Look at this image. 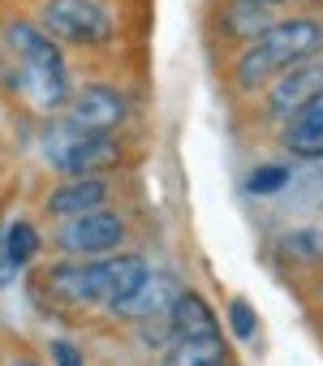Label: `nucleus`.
<instances>
[{
  "instance_id": "19",
  "label": "nucleus",
  "mask_w": 323,
  "mask_h": 366,
  "mask_svg": "<svg viewBox=\"0 0 323 366\" xmlns=\"http://www.w3.org/2000/svg\"><path fill=\"white\" fill-rule=\"evenodd\" d=\"M284 125H297V129H314V134H323V91H319V95H314L297 117H289Z\"/></svg>"
},
{
  "instance_id": "17",
  "label": "nucleus",
  "mask_w": 323,
  "mask_h": 366,
  "mask_svg": "<svg viewBox=\"0 0 323 366\" xmlns=\"http://www.w3.org/2000/svg\"><path fill=\"white\" fill-rule=\"evenodd\" d=\"M289 181V168H280V164H267V168H259L254 177H250V190L254 194H272V190H280Z\"/></svg>"
},
{
  "instance_id": "13",
  "label": "nucleus",
  "mask_w": 323,
  "mask_h": 366,
  "mask_svg": "<svg viewBox=\"0 0 323 366\" xmlns=\"http://www.w3.org/2000/svg\"><path fill=\"white\" fill-rule=\"evenodd\" d=\"M177 293H182V285H177L173 276H155V272H151L146 285L121 306V315H125V319H138V323H142V319H164V315L173 310Z\"/></svg>"
},
{
  "instance_id": "21",
  "label": "nucleus",
  "mask_w": 323,
  "mask_h": 366,
  "mask_svg": "<svg viewBox=\"0 0 323 366\" xmlns=\"http://www.w3.org/2000/svg\"><path fill=\"white\" fill-rule=\"evenodd\" d=\"M254 5H263V9H272V14H280V9L297 5V0H254Z\"/></svg>"
},
{
  "instance_id": "1",
  "label": "nucleus",
  "mask_w": 323,
  "mask_h": 366,
  "mask_svg": "<svg viewBox=\"0 0 323 366\" xmlns=\"http://www.w3.org/2000/svg\"><path fill=\"white\" fill-rule=\"evenodd\" d=\"M323 52V18L319 14H280L254 44L237 48L233 56V86L259 91L276 74H284L297 61H314Z\"/></svg>"
},
{
  "instance_id": "16",
  "label": "nucleus",
  "mask_w": 323,
  "mask_h": 366,
  "mask_svg": "<svg viewBox=\"0 0 323 366\" xmlns=\"http://www.w3.org/2000/svg\"><path fill=\"white\" fill-rule=\"evenodd\" d=\"M35 250H39V233H35V224L18 220V224L5 233V254H9V263H14V267H22V263H31V259H35Z\"/></svg>"
},
{
  "instance_id": "4",
  "label": "nucleus",
  "mask_w": 323,
  "mask_h": 366,
  "mask_svg": "<svg viewBox=\"0 0 323 366\" xmlns=\"http://www.w3.org/2000/svg\"><path fill=\"white\" fill-rule=\"evenodd\" d=\"M44 159L65 177H86L116 159V142L108 134H91V129L74 125L69 117H56L44 129Z\"/></svg>"
},
{
  "instance_id": "2",
  "label": "nucleus",
  "mask_w": 323,
  "mask_h": 366,
  "mask_svg": "<svg viewBox=\"0 0 323 366\" xmlns=\"http://www.w3.org/2000/svg\"><path fill=\"white\" fill-rule=\"evenodd\" d=\"M5 52L14 56V86L44 112H56L69 104V74H65V56L61 44L48 39V31L39 22L14 18L5 26Z\"/></svg>"
},
{
  "instance_id": "10",
  "label": "nucleus",
  "mask_w": 323,
  "mask_h": 366,
  "mask_svg": "<svg viewBox=\"0 0 323 366\" xmlns=\"http://www.w3.org/2000/svg\"><path fill=\"white\" fill-rule=\"evenodd\" d=\"M44 289L61 306H95V259H61L44 272Z\"/></svg>"
},
{
  "instance_id": "8",
  "label": "nucleus",
  "mask_w": 323,
  "mask_h": 366,
  "mask_svg": "<svg viewBox=\"0 0 323 366\" xmlns=\"http://www.w3.org/2000/svg\"><path fill=\"white\" fill-rule=\"evenodd\" d=\"M65 117L74 125L91 129V134H116L125 125V117H129V99L108 82H86V86H78L69 95Z\"/></svg>"
},
{
  "instance_id": "3",
  "label": "nucleus",
  "mask_w": 323,
  "mask_h": 366,
  "mask_svg": "<svg viewBox=\"0 0 323 366\" xmlns=\"http://www.w3.org/2000/svg\"><path fill=\"white\" fill-rule=\"evenodd\" d=\"M35 22L61 48H82V52L112 48L121 35V22L108 9V0H39Z\"/></svg>"
},
{
  "instance_id": "18",
  "label": "nucleus",
  "mask_w": 323,
  "mask_h": 366,
  "mask_svg": "<svg viewBox=\"0 0 323 366\" xmlns=\"http://www.w3.org/2000/svg\"><path fill=\"white\" fill-rule=\"evenodd\" d=\"M229 323H233V332H237L242 340H250V336H254V327H259V323H254L250 302H242V297H233V302H229Z\"/></svg>"
},
{
  "instance_id": "23",
  "label": "nucleus",
  "mask_w": 323,
  "mask_h": 366,
  "mask_svg": "<svg viewBox=\"0 0 323 366\" xmlns=\"http://www.w3.org/2000/svg\"><path fill=\"white\" fill-rule=\"evenodd\" d=\"M220 366H233V362H220Z\"/></svg>"
},
{
  "instance_id": "6",
  "label": "nucleus",
  "mask_w": 323,
  "mask_h": 366,
  "mask_svg": "<svg viewBox=\"0 0 323 366\" xmlns=\"http://www.w3.org/2000/svg\"><path fill=\"white\" fill-rule=\"evenodd\" d=\"M146 276H151V263L134 250H116V254L95 259V306L108 315H121V306L146 285Z\"/></svg>"
},
{
  "instance_id": "7",
  "label": "nucleus",
  "mask_w": 323,
  "mask_h": 366,
  "mask_svg": "<svg viewBox=\"0 0 323 366\" xmlns=\"http://www.w3.org/2000/svg\"><path fill=\"white\" fill-rule=\"evenodd\" d=\"M323 91V61H297L289 65L284 74H276L267 86H263V112L276 117V121H289L297 117L314 95Z\"/></svg>"
},
{
  "instance_id": "5",
  "label": "nucleus",
  "mask_w": 323,
  "mask_h": 366,
  "mask_svg": "<svg viewBox=\"0 0 323 366\" xmlns=\"http://www.w3.org/2000/svg\"><path fill=\"white\" fill-rule=\"evenodd\" d=\"M125 237H129L125 216L112 212V207H95V212L56 220L52 246H56L65 259H104V254H116Z\"/></svg>"
},
{
  "instance_id": "20",
  "label": "nucleus",
  "mask_w": 323,
  "mask_h": 366,
  "mask_svg": "<svg viewBox=\"0 0 323 366\" xmlns=\"http://www.w3.org/2000/svg\"><path fill=\"white\" fill-rule=\"evenodd\" d=\"M52 362H56V366H86L82 353H78L69 340H52Z\"/></svg>"
},
{
  "instance_id": "14",
  "label": "nucleus",
  "mask_w": 323,
  "mask_h": 366,
  "mask_svg": "<svg viewBox=\"0 0 323 366\" xmlns=\"http://www.w3.org/2000/svg\"><path fill=\"white\" fill-rule=\"evenodd\" d=\"M220 362H229L224 332L220 336H186V340H173L169 345V357H164V366H220Z\"/></svg>"
},
{
  "instance_id": "9",
  "label": "nucleus",
  "mask_w": 323,
  "mask_h": 366,
  "mask_svg": "<svg viewBox=\"0 0 323 366\" xmlns=\"http://www.w3.org/2000/svg\"><path fill=\"white\" fill-rule=\"evenodd\" d=\"M276 18H280V14L254 5V0H220V5H216V35H220L224 44H233V48H246V44H254Z\"/></svg>"
},
{
  "instance_id": "11",
  "label": "nucleus",
  "mask_w": 323,
  "mask_h": 366,
  "mask_svg": "<svg viewBox=\"0 0 323 366\" xmlns=\"http://www.w3.org/2000/svg\"><path fill=\"white\" fill-rule=\"evenodd\" d=\"M48 216L65 220V216H82V212H95V207H108V181L86 172V177H65L56 190H48L44 199Z\"/></svg>"
},
{
  "instance_id": "15",
  "label": "nucleus",
  "mask_w": 323,
  "mask_h": 366,
  "mask_svg": "<svg viewBox=\"0 0 323 366\" xmlns=\"http://www.w3.org/2000/svg\"><path fill=\"white\" fill-rule=\"evenodd\" d=\"M280 142H284L289 155L310 159V164H323V134H314V129H297V125H284V129H280Z\"/></svg>"
},
{
  "instance_id": "22",
  "label": "nucleus",
  "mask_w": 323,
  "mask_h": 366,
  "mask_svg": "<svg viewBox=\"0 0 323 366\" xmlns=\"http://www.w3.org/2000/svg\"><path fill=\"white\" fill-rule=\"evenodd\" d=\"M5 366H48V362H39V357H14V362H5Z\"/></svg>"
},
{
  "instance_id": "12",
  "label": "nucleus",
  "mask_w": 323,
  "mask_h": 366,
  "mask_svg": "<svg viewBox=\"0 0 323 366\" xmlns=\"http://www.w3.org/2000/svg\"><path fill=\"white\" fill-rule=\"evenodd\" d=\"M169 327H173V340H186V336H220V319L216 310L194 293V289H182L173 310H169Z\"/></svg>"
}]
</instances>
